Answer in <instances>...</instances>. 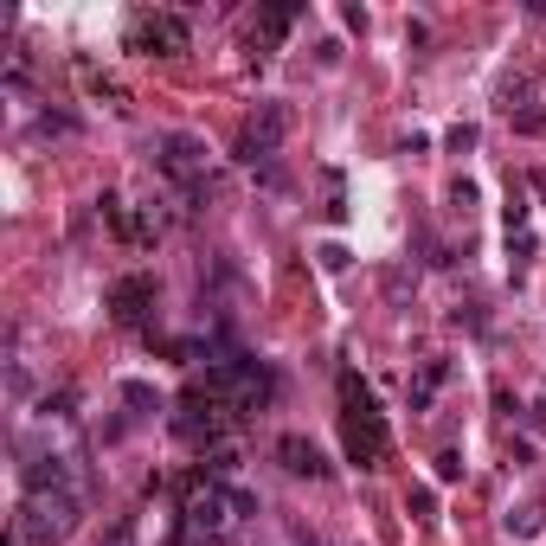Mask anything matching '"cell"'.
<instances>
[{
	"label": "cell",
	"mask_w": 546,
	"mask_h": 546,
	"mask_svg": "<svg viewBox=\"0 0 546 546\" xmlns=\"http://www.w3.org/2000/svg\"><path fill=\"white\" fill-rule=\"evenodd\" d=\"M341 437H347V457H354L360 469H373L379 457H386V412L373 405V392L360 386L354 373H341Z\"/></svg>",
	"instance_id": "1"
},
{
	"label": "cell",
	"mask_w": 546,
	"mask_h": 546,
	"mask_svg": "<svg viewBox=\"0 0 546 546\" xmlns=\"http://www.w3.org/2000/svg\"><path fill=\"white\" fill-rule=\"evenodd\" d=\"M78 508H84L78 489H39V495H26L20 521H13V546H58L71 527H78Z\"/></svg>",
	"instance_id": "2"
},
{
	"label": "cell",
	"mask_w": 546,
	"mask_h": 546,
	"mask_svg": "<svg viewBox=\"0 0 546 546\" xmlns=\"http://www.w3.org/2000/svg\"><path fill=\"white\" fill-rule=\"evenodd\" d=\"M200 386H206L219 405H238V412H257V405H264L270 392H277V386H270V373L257 367L251 354H219V360L206 367Z\"/></svg>",
	"instance_id": "3"
},
{
	"label": "cell",
	"mask_w": 546,
	"mask_h": 546,
	"mask_svg": "<svg viewBox=\"0 0 546 546\" xmlns=\"http://www.w3.org/2000/svg\"><path fill=\"white\" fill-rule=\"evenodd\" d=\"M129 45L135 52H187V20L180 13H142L129 26Z\"/></svg>",
	"instance_id": "4"
},
{
	"label": "cell",
	"mask_w": 546,
	"mask_h": 546,
	"mask_svg": "<svg viewBox=\"0 0 546 546\" xmlns=\"http://www.w3.org/2000/svg\"><path fill=\"white\" fill-rule=\"evenodd\" d=\"M283 135H290V110H283V103H264V110L245 123V135H238V155H245V161H264Z\"/></svg>",
	"instance_id": "5"
},
{
	"label": "cell",
	"mask_w": 546,
	"mask_h": 546,
	"mask_svg": "<svg viewBox=\"0 0 546 546\" xmlns=\"http://www.w3.org/2000/svg\"><path fill=\"white\" fill-rule=\"evenodd\" d=\"M161 174H174L180 187H200L206 180V148L193 135H161Z\"/></svg>",
	"instance_id": "6"
},
{
	"label": "cell",
	"mask_w": 546,
	"mask_h": 546,
	"mask_svg": "<svg viewBox=\"0 0 546 546\" xmlns=\"http://www.w3.org/2000/svg\"><path fill=\"white\" fill-rule=\"evenodd\" d=\"M148 302H155V277H123V283L110 290L116 322H142V315H148Z\"/></svg>",
	"instance_id": "7"
},
{
	"label": "cell",
	"mask_w": 546,
	"mask_h": 546,
	"mask_svg": "<svg viewBox=\"0 0 546 546\" xmlns=\"http://www.w3.org/2000/svg\"><path fill=\"white\" fill-rule=\"evenodd\" d=\"M277 457H283V469H290V476H322V450H315L309 444V437H283V444H277Z\"/></svg>",
	"instance_id": "8"
},
{
	"label": "cell",
	"mask_w": 546,
	"mask_h": 546,
	"mask_svg": "<svg viewBox=\"0 0 546 546\" xmlns=\"http://www.w3.org/2000/svg\"><path fill=\"white\" fill-rule=\"evenodd\" d=\"M290 20H296V7H270L264 20H257V52H270V45L290 33Z\"/></svg>",
	"instance_id": "9"
}]
</instances>
